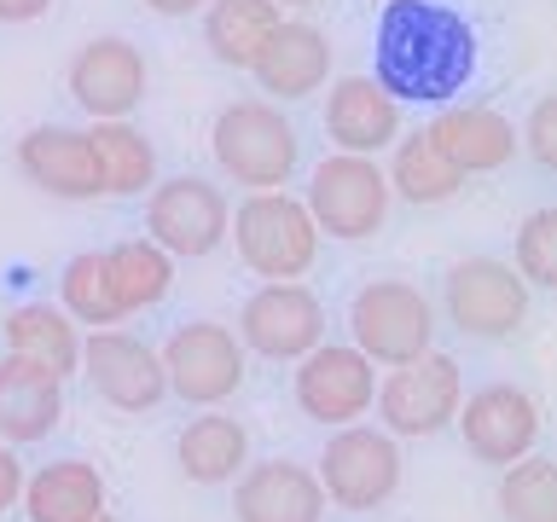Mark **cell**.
Returning a JSON list of instances; mask_svg holds the SVG:
<instances>
[{
    "instance_id": "obj_1",
    "label": "cell",
    "mask_w": 557,
    "mask_h": 522,
    "mask_svg": "<svg viewBox=\"0 0 557 522\" xmlns=\"http://www.w3.org/2000/svg\"><path fill=\"white\" fill-rule=\"evenodd\" d=\"M476 70V35L442 0H389L377 17V87L447 104Z\"/></svg>"
},
{
    "instance_id": "obj_2",
    "label": "cell",
    "mask_w": 557,
    "mask_h": 522,
    "mask_svg": "<svg viewBox=\"0 0 557 522\" xmlns=\"http://www.w3.org/2000/svg\"><path fill=\"white\" fill-rule=\"evenodd\" d=\"M209 151H215V169L233 186L273 191V186H285L296 174L302 139H296V122L278 111L273 99H233V104L215 111Z\"/></svg>"
},
{
    "instance_id": "obj_3",
    "label": "cell",
    "mask_w": 557,
    "mask_h": 522,
    "mask_svg": "<svg viewBox=\"0 0 557 522\" xmlns=\"http://www.w3.org/2000/svg\"><path fill=\"white\" fill-rule=\"evenodd\" d=\"M226 233L238 244V261L261 278H302L313 261H320V226H313L308 203L290 198L285 186L250 191V198L233 209Z\"/></svg>"
},
{
    "instance_id": "obj_4",
    "label": "cell",
    "mask_w": 557,
    "mask_h": 522,
    "mask_svg": "<svg viewBox=\"0 0 557 522\" xmlns=\"http://www.w3.org/2000/svg\"><path fill=\"white\" fill-rule=\"evenodd\" d=\"M348 331H355V348L372 365H407L435 343V308L407 278H372V285L355 290Z\"/></svg>"
},
{
    "instance_id": "obj_5",
    "label": "cell",
    "mask_w": 557,
    "mask_h": 522,
    "mask_svg": "<svg viewBox=\"0 0 557 522\" xmlns=\"http://www.w3.org/2000/svg\"><path fill=\"white\" fill-rule=\"evenodd\" d=\"M302 203H308V215L325 238L360 244L383 226V215H389V181H383L377 157L331 151L325 163H313Z\"/></svg>"
},
{
    "instance_id": "obj_6",
    "label": "cell",
    "mask_w": 557,
    "mask_h": 522,
    "mask_svg": "<svg viewBox=\"0 0 557 522\" xmlns=\"http://www.w3.org/2000/svg\"><path fill=\"white\" fill-rule=\"evenodd\" d=\"M226 203L221 186H209L203 174H174V181H151L146 191V238L174 261H203L226 244Z\"/></svg>"
},
{
    "instance_id": "obj_7",
    "label": "cell",
    "mask_w": 557,
    "mask_h": 522,
    "mask_svg": "<svg viewBox=\"0 0 557 522\" xmlns=\"http://www.w3.org/2000/svg\"><path fill=\"white\" fill-rule=\"evenodd\" d=\"M320 494L337 511H377L395 499L400 487V447L389 430H366V424H343L320 452Z\"/></svg>"
},
{
    "instance_id": "obj_8",
    "label": "cell",
    "mask_w": 557,
    "mask_h": 522,
    "mask_svg": "<svg viewBox=\"0 0 557 522\" xmlns=\"http://www.w3.org/2000/svg\"><path fill=\"white\" fill-rule=\"evenodd\" d=\"M442 296H447V320L482 343L517 337L522 320H529V285H522L511 261H494V256H465L447 273Z\"/></svg>"
},
{
    "instance_id": "obj_9",
    "label": "cell",
    "mask_w": 557,
    "mask_h": 522,
    "mask_svg": "<svg viewBox=\"0 0 557 522\" xmlns=\"http://www.w3.org/2000/svg\"><path fill=\"white\" fill-rule=\"evenodd\" d=\"M372 400H377V418L389 435H435V430L453 424V412H459L465 377L447 355L424 348L418 360L389 365V377H377Z\"/></svg>"
},
{
    "instance_id": "obj_10",
    "label": "cell",
    "mask_w": 557,
    "mask_h": 522,
    "mask_svg": "<svg viewBox=\"0 0 557 522\" xmlns=\"http://www.w3.org/2000/svg\"><path fill=\"white\" fill-rule=\"evenodd\" d=\"M238 343L261 360H302L325 343V302L302 278H268L238 313Z\"/></svg>"
},
{
    "instance_id": "obj_11",
    "label": "cell",
    "mask_w": 557,
    "mask_h": 522,
    "mask_svg": "<svg viewBox=\"0 0 557 522\" xmlns=\"http://www.w3.org/2000/svg\"><path fill=\"white\" fill-rule=\"evenodd\" d=\"M372 395H377V372L355 343H313L296 360V407L313 424H331V430L355 424V418L372 412Z\"/></svg>"
},
{
    "instance_id": "obj_12",
    "label": "cell",
    "mask_w": 557,
    "mask_h": 522,
    "mask_svg": "<svg viewBox=\"0 0 557 522\" xmlns=\"http://www.w3.org/2000/svg\"><path fill=\"white\" fill-rule=\"evenodd\" d=\"M163 377L169 389L191 400V407H221L226 395H238L244 383V343L215 320H191L163 343Z\"/></svg>"
},
{
    "instance_id": "obj_13",
    "label": "cell",
    "mask_w": 557,
    "mask_h": 522,
    "mask_svg": "<svg viewBox=\"0 0 557 522\" xmlns=\"http://www.w3.org/2000/svg\"><path fill=\"white\" fill-rule=\"evenodd\" d=\"M146 52H139L128 35H94L76 59L64 70V87L70 99L82 104L94 122H122L139 111V99H146Z\"/></svg>"
},
{
    "instance_id": "obj_14",
    "label": "cell",
    "mask_w": 557,
    "mask_h": 522,
    "mask_svg": "<svg viewBox=\"0 0 557 522\" xmlns=\"http://www.w3.org/2000/svg\"><path fill=\"white\" fill-rule=\"evenodd\" d=\"M453 424L465 435V452L482 464H517L522 452H534L540 442V400L517 383H487V389L465 395Z\"/></svg>"
},
{
    "instance_id": "obj_15",
    "label": "cell",
    "mask_w": 557,
    "mask_h": 522,
    "mask_svg": "<svg viewBox=\"0 0 557 522\" xmlns=\"http://www.w3.org/2000/svg\"><path fill=\"white\" fill-rule=\"evenodd\" d=\"M82 372L94 383V395L116 412H151L157 400L169 395L157 348H146L139 337H128V331H116V325H99L94 337H82Z\"/></svg>"
},
{
    "instance_id": "obj_16",
    "label": "cell",
    "mask_w": 557,
    "mask_h": 522,
    "mask_svg": "<svg viewBox=\"0 0 557 522\" xmlns=\"http://www.w3.org/2000/svg\"><path fill=\"white\" fill-rule=\"evenodd\" d=\"M331 64H337V47H331V35L320 24H308V17H278V29L250 59V76L261 82V94L278 104V99L320 94Z\"/></svg>"
},
{
    "instance_id": "obj_17",
    "label": "cell",
    "mask_w": 557,
    "mask_h": 522,
    "mask_svg": "<svg viewBox=\"0 0 557 522\" xmlns=\"http://www.w3.org/2000/svg\"><path fill=\"white\" fill-rule=\"evenodd\" d=\"M424 134L465 181L470 174H494L517 157V128L505 111H494V104H442Z\"/></svg>"
},
{
    "instance_id": "obj_18",
    "label": "cell",
    "mask_w": 557,
    "mask_h": 522,
    "mask_svg": "<svg viewBox=\"0 0 557 522\" xmlns=\"http://www.w3.org/2000/svg\"><path fill=\"white\" fill-rule=\"evenodd\" d=\"M325 134L337 151L377 157L400 134V99L383 94L377 76H337L325 87Z\"/></svg>"
},
{
    "instance_id": "obj_19",
    "label": "cell",
    "mask_w": 557,
    "mask_h": 522,
    "mask_svg": "<svg viewBox=\"0 0 557 522\" xmlns=\"http://www.w3.org/2000/svg\"><path fill=\"white\" fill-rule=\"evenodd\" d=\"M17 169H24L29 186H41L47 198H64V203H87V198H104L99 186V163L87 151V134L82 128H29L17 139Z\"/></svg>"
},
{
    "instance_id": "obj_20",
    "label": "cell",
    "mask_w": 557,
    "mask_h": 522,
    "mask_svg": "<svg viewBox=\"0 0 557 522\" xmlns=\"http://www.w3.org/2000/svg\"><path fill=\"white\" fill-rule=\"evenodd\" d=\"M233 511H238V522H320L325 494H320V476L308 464L268 459V464L238 470Z\"/></svg>"
},
{
    "instance_id": "obj_21",
    "label": "cell",
    "mask_w": 557,
    "mask_h": 522,
    "mask_svg": "<svg viewBox=\"0 0 557 522\" xmlns=\"http://www.w3.org/2000/svg\"><path fill=\"white\" fill-rule=\"evenodd\" d=\"M64 418V383L35 360L0 355V442H47Z\"/></svg>"
},
{
    "instance_id": "obj_22",
    "label": "cell",
    "mask_w": 557,
    "mask_h": 522,
    "mask_svg": "<svg viewBox=\"0 0 557 522\" xmlns=\"http://www.w3.org/2000/svg\"><path fill=\"white\" fill-rule=\"evenodd\" d=\"M174 459L191 482L215 487V482H233L244 464H250V430L238 424L233 412L221 407H203V418H191L181 430V442H174Z\"/></svg>"
},
{
    "instance_id": "obj_23",
    "label": "cell",
    "mask_w": 557,
    "mask_h": 522,
    "mask_svg": "<svg viewBox=\"0 0 557 522\" xmlns=\"http://www.w3.org/2000/svg\"><path fill=\"white\" fill-rule=\"evenodd\" d=\"M0 331H7V355L47 365V372L59 377V383L82 365V331H76V320H70L64 308H52V302H24V308H12Z\"/></svg>"
},
{
    "instance_id": "obj_24",
    "label": "cell",
    "mask_w": 557,
    "mask_h": 522,
    "mask_svg": "<svg viewBox=\"0 0 557 522\" xmlns=\"http://www.w3.org/2000/svg\"><path fill=\"white\" fill-rule=\"evenodd\" d=\"M17 499H24L29 522H87L104 511V476L87 459H59L35 470Z\"/></svg>"
},
{
    "instance_id": "obj_25",
    "label": "cell",
    "mask_w": 557,
    "mask_h": 522,
    "mask_svg": "<svg viewBox=\"0 0 557 522\" xmlns=\"http://www.w3.org/2000/svg\"><path fill=\"white\" fill-rule=\"evenodd\" d=\"M278 0H203V47L226 70H250L261 41L278 29Z\"/></svg>"
},
{
    "instance_id": "obj_26",
    "label": "cell",
    "mask_w": 557,
    "mask_h": 522,
    "mask_svg": "<svg viewBox=\"0 0 557 522\" xmlns=\"http://www.w3.org/2000/svg\"><path fill=\"white\" fill-rule=\"evenodd\" d=\"M87 151L99 163V186L104 198H139L157 181V146L134 128L128 116L122 122H94L87 128Z\"/></svg>"
},
{
    "instance_id": "obj_27",
    "label": "cell",
    "mask_w": 557,
    "mask_h": 522,
    "mask_svg": "<svg viewBox=\"0 0 557 522\" xmlns=\"http://www.w3.org/2000/svg\"><path fill=\"white\" fill-rule=\"evenodd\" d=\"M383 181H389V198H407L418 209H430V203L459 198L465 174L430 146L424 128H418V134H395V157H389V169H383Z\"/></svg>"
},
{
    "instance_id": "obj_28",
    "label": "cell",
    "mask_w": 557,
    "mask_h": 522,
    "mask_svg": "<svg viewBox=\"0 0 557 522\" xmlns=\"http://www.w3.org/2000/svg\"><path fill=\"white\" fill-rule=\"evenodd\" d=\"M104 273H111V290H116V308L122 313H139V308H157L174 285V256L157 250L151 238H122L104 250Z\"/></svg>"
},
{
    "instance_id": "obj_29",
    "label": "cell",
    "mask_w": 557,
    "mask_h": 522,
    "mask_svg": "<svg viewBox=\"0 0 557 522\" xmlns=\"http://www.w3.org/2000/svg\"><path fill=\"white\" fill-rule=\"evenodd\" d=\"M59 296H64V313L76 325H122L128 313L116 308V290H111V273H104V250H82V256H70L64 261V273H59Z\"/></svg>"
},
{
    "instance_id": "obj_30",
    "label": "cell",
    "mask_w": 557,
    "mask_h": 522,
    "mask_svg": "<svg viewBox=\"0 0 557 522\" xmlns=\"http://www.w3.org/2000/svg\"><path fill=\"white\" fill-rule=\"evenodd\" d=\"M499 517L505 522H557V464L546 452H522L499 476Z\"/></svg>"
},
{
    "instance_id": "obj_31",
    "label": "cell",
    "mask_w": 557,
    "mask_h": 522,
    "mask_svg": "<svg viewBox=\"0 0 557 522\" xmlns=\"http://www.w3.org/2000/svg\"><path fill=\"white\" fill-rule=\"evenodd\" d=\"M511 268L522 273V285H529V290H534V285H540V290L557 285V209H534V215L522 221Z\"/></svg>"
},
{
    "instance_id": "obj_32",
    "label": "cell",
    "mask_w": 557,
    "mask_h": 522,
    "mask_svg": "<svg viewBox=\"0 0 557 522\" xmlns=\"http://www.w3.org/2000/svg\"><path fill=\"white\" fill-rule=\"evenodd\" d=\"M517 151H529L540 169H552V163H557V99H552V94H546V99H534L529 122L517 128Z\"/></svg>"
},
{
    "instance_id": "obj_33",
    "label": "cell",
    "mask_w": 557,
    "mask_h": 522,
    "mask_svg": "<svg viewBox=\"0 0 557 522\" xmlns=\"http://www.w3.org/2000/svg\"><path fill=\"white\" fill-rule=\"evenodd\" d=\"M17 494H24V464H17L12 452L0 447V517H7L12 505H17Z\"/></svg>"
},
{
    "instance_id": "obj_34",
    "label": "cell",
    "mask_w": 557,
    "mask_h": 522,
    "mask_svg": "<svg viewBox=\"0 0 557 522\" xmlns=\"http://www.w3.org/2000/svg\"><path fill=\"white\" fill-rule=\"evenodd\" d=\"M47 12H52V0H0V24H35Z\"/></svg>"
},
{
    "instance_id": "obj_35",
    "label": "cell",
    "mask_w": 557,
    "mask_h": 522,
    "mask_svg": "<svg viewBox=\"0 0 557 522\" xmlns=\"http://www.w3.org/2000/svg\"><path fill=\"white\" fill-rule=\"evenodd\" d=\"M146 7L157 17H191V12H203V0H146Z\"/></svg>"
},
{
    "instance_id": "obj_36",
    "label": "cell",
    "mask_w": 557,
    "mask_h": 522,
    "mask_svg": "<svg viewBox=\"0 0 557 522\" xmlns=\"http://www.w3.org/2000/svg\"><path fill=\"white\" fill-rule=\"evenodd\" d=\"M278 7H320V0H278Z\"/></svg>"
},
{
    "instance_id": "obj_37",
    "label": "cell",
    "mask_w": 557,
    "mask_h": 522,
    "mask_svg": "<svg viewBox=\"0 0 557 522\" xmlns=\"http://www.w3.org/2000/svg\"><path fill=\"white\" fill-rule=\"evenodd\" d=\"M87 522H116V517H111V511H99V517H87Z\"/></svg>"
}]
</instances>
